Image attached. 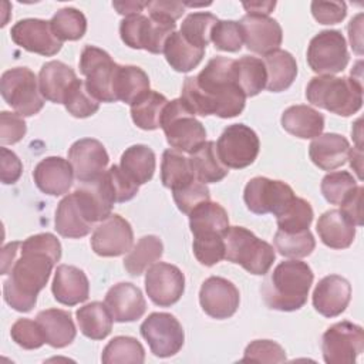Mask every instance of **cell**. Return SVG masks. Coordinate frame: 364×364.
<instances>
[{"mask_svg":"<svg viewBox=\"0 0 364 364\" xmlns=\"http://www.w3.org/2000/svg\"><path fill=\"white\" fill-rule=\"evenodd\" d=\"M236 81L246 97L257 95L266 88L267 73L262 58L243 55L236 60Z\"/></svg>","mask_w":364,"mask_h":364,"instance_id":"obj_41","label":"cell"},{"mask_svg":"<svg viewBox=\"0 0 364 364\" xmlns=\"http://www.w3.org/2000/svg\"><path fill=\"white\" fill-rule=\"evenodd\" d=\"M164 255L162 240L155 235L142 236L135 246L127 253L124 267L131 276H141L149 266Z\"/></svg>","mask_w":364,"mask_h":364,"instance_id":"obj_39","label":"cell"},{"mask_svg":"<svg viewBox=\"0 0 364 364\" xmlns=\"http://www.w3.org/2000/svg\"><path fill=\"white\" fill-rule=\"evenodd\" d=\"M311 14L320 24H337L344 20L347 14V4L344 1H311Z\"/></svg>","mask_w":364,"mask_h":364,"instance_id":"obj_56","label":"cell"},{"mask_svg":"<svg viewBox=\"0 0 364 364\" xmlns=\"http://www.w3.org/2000/svg\"><path fill=\"white\" fill-rule=\"evenodd\" d=\"M108 185L111 188V192L114 195L115 203H122L127 200H131L139 189V185H136L118 165L109 166L108 171L104 172Z\"/></svg>","mask_w":364,"mask_h":364,"instance_id":"obj_54","label":"cell"},{"mask_svg":"<svg viewBox=\"0 0 364 364\" xmlns=\"http://www.w3.org/2000/svg\"><path fill=\"white\" fill-rule=\"evenodd\" d=\"M119 166L136 185H144L154 176L155 154L148 145H132L122 152Z\"/></svg>","mask_w":364,"mask_h":364,"instance_id":"obj_36","label":"cell"},{"mask_svg":"<svg viewBox=\"0 0 364 364\" xmlns=\"http://www.w3.org/2000/svg\"><path fill=\"white\" fill-rule=\"evenodd\" d=\"M148 91L149 78L142 68L118 64L114 77V95L117 101L131 105Z\"/></svg>","mask_w":364,"mask_h":364,"instance_id":"obj_33","label":"cell"},{"mask_svg":"<svg viewBox=\"0 0 364 364\" xmlns=\"http://www.w3.org/2000/svg\"><path fill=\"white\" fill-rule=\"evenodd\" d=\"M225 259L240 264L252 274L263 276L272 267L276 253L272 245L243 226H229L225 233Z\"/></svg>","mask_w":364,"mask_h":364,"instance_id":"obj_5","label":"cell"},{"mask_svg":"<svg viewBox=\"0 0 364 364\" xmlns=\"http://www.w3.org/2000/svg\"><path fill=\"white\" fill-rule=\"evenodd\" d=\"M60 259L61 243L53 233H37L21 242L20 256L3 283L4 301L16 311L28 313Z\"/></svg>","mask_w":364,"mask_h":364,"instance_id":"obj_1","label":"cell"},{"mask_svg":"<svg viewBox=\"0 0 364 364\" xmlns=\"http://www.w3.org/2000/svg\"><path fill=\"white\" fill-rule=\"evenodd\" d=\"M350 166L355 171L358 179H361V164H363V151L360 148H350L348 152Z\"/></svg>","mask_w":364,"mask_h":364,"instance_id":"obj_64","label":"cell"},{"mask_svg":"<svg viewBox=\"0 0 364 364\" xmlns=\"http://www.w3.org/2000/svg\"><path fill=\"white\" fill-rule=\"evenodd\" d=\"M195 178L202 183H216L228 175V169L219 159L216 142L206 141L189 156Z\"/></svg>","mask_w":364,"mask_h":364,"instance_id":"obj_34","label":"cell"},{"mask_svg":"<svg viewBox=\"0 0 364 364\" xmlns=\"http://www.w3.org/2000/svg\"><path fill=\"white\" fill-rule=\"evenodd\" d=\"M27 125L21 115L17 112H0V141L3 145H13L23 139Z\"/></svg>","mask_w":364,"mask_h":364,"instance_id":"obj_55","label":"cell"},{"mask_svg":"<svg viewBox=\"0 0 364 364\" xmlns=\"http://www.w3.org/2000/svg\"><path fill=\"white\" fill-rule=\"evenodd\" d=\"M199 303L202 310L218 320L232 317L240 303L237 287L225 277H208L199 290Z\"/></svg>","mask_w":364,"mask_h":364,"instance_id":"obj_18","label":"cell"},{"mask_svg":"<svg viewBox=\"0 0 364 364\" xmlns=\"http://www.w3.org/2000/svg\"><path fill=\"white\" fill-rule=\"evenodd\" d=\"M361 20H363V14L358 13L354 18H351V21L348 23V37H350V43H351V47L353 50L357 53V54H363V43H361V31H363V27H361Z\"/></svg>","mask_w":364,"mask_h":364,"instance_id":"obj_61","label":"cell"},{"mask_svg":"<svg viewBox=\"0 0 364 364\" xmlns=\"http://www.w3.org/2000/svg\"><path fill=\"white\" fill-rule=\"evenodd\" d=\"M145 290L156 306L169 307L182 297L185 276L173 264L165 262L154 263L145 273Z\"/></svg>","mask_w":364,"mask_h":364,"instance_id":"obj_16","label":"cell"},{"mask_svg":"<svg viewBox=\"0 0 364 364\" xmlns=\"http://www.w3.org/2000/svg\"><path fill=\"white\" fill-rule=\"evenodd\" d=\"M193 255L203 266H213L225 259V235L193 236Z\"/></svg>","mask_w":364,"mask_h":364,"instance_id":"obj_50","label":"cell"},{"mask_svg":"<svg viewBox=\"0 0 364 364\" xmlns=\"http://www.w3.org/2000/svg\"><path fill=\"white\" fill-rule=\"evenodd\" d=\"M148 1H134V0H125V1H112V7L117 10V13L129 17L135 14H141V11L146 7Z\"/></svg>","mask_w":364,"mask_h":364,"instance_id":"obj_62","label":"cell"},{"mask_svg":"<svg viewBox=\"0 0 364 364\" xmlns=\"http://www.w3.org/2000/svg\"><path fill=\"white\" fill-rule=\"evenodd\" d=\"M149 17L165 20L169 23H175L178 18L182 17L185 13V4L181 1H171V0H155L148 1L146 4Z\"/></svg>","mask_w":364,"mask_h":364,"instance_id":"obj_57","label":"cell"},{"mask_svg":"<svg viewBox=\"0 0 364 364\" xmlns=\"http://www.w3.org/2000/svg\"><path fill=\"white\" fill-rule=\"evenodd\" d=\"M314 274L306 262H280L262 284V296L272 310L294 311L307 303Z\"/></svg>","mask_w":364,"mask_h":364,"instance_id":"obj_3","label":"cell"},{"mask_svg":"<svg viewBox=\"0 0 364 364\" xmlns=\"http://www.w3.org/2000/svg\"><path fill=\"white\" fill-rule=\"evenodd\" d=\"M134 245V232L127 219L111 213L94 228L91 247L95 255L102 257H115L128 253Z\"/></svg>","mask_w":364,"mask_h":364,"instance_id":"obj_15","label":"cell"},{"mask_svg":"<svg viewBox=\"0 0 364 364\" xmlns=\"http://www.w3.org/2000/svg\"><path fill=\"white\" fill-rule=\"evenodd\" d=\"M33 178L41 192L51 196H60L67 193L71 188L74 171L70 161L61 156H47L36 165Z\"/></svg>","mask_w":364,"mask_h":364,"instance_id":"obj_23","label":"cell"},{"mask_svg":"<svg viewBox=\"0 0 364 364\" xmlns=\"http://www.w3.org/2000/svg\"><path fill=\"white\" fill-rule=\"evenodd\" d=\"M242 361L283 363V361H286V351L276 341L255 340L246 346Z\"/></svg>","mask_w":364,"mask_h":364,"instance_id":"obj_53","label":"cell"},{"mask_svg":"<svg viewBox=\"0 0 364 364\" xmlns=\"http://www.w3.org/2000/svg\"><path fill=\"white\" fill-rule=\"evenodd\" d=\"M307 101L318 108L341 117H350L363 105L361 78L317 75L310 80L306 88Z\"/></svg>","mask_w":364,"mask_h":364,"instance_id":"obj_4","label":"cell"},{"mask_svg":"<svg viewBox=\"0 0 364 364\" xmlns=\"http://www.w3.org/2000/svg\"><path fill=\"white\" fill-rule=\"evenodd\" d=\"M193 179L196 178L191 161L183 155V152L173 148L164 151L161 162V181L165 188L175 191L188 185Z\"/></svg>","mask_w":364,"mask_h":364,"instance_id":"obj_40","label":"cell"},{"mask_svg":"<svg viewBox=\"0 0 364 364\" xmlns=\"http://www.w3.org/2000/svg\"><path fill=\"white\" fill-rule=\"evenodd\" d=\"M276 1H250L243 3L245 10L247 14H257V16H269L274 9Z\"/></svg>","mask_w":364,"mask_h":364,"instance_id":"obj_63","label":"cell"},{"mask_svg":"<svg viewBox=\"0 0 364 364\" xmlns=\"http://www.w3.org/2000/svg\"><path fill=\"white\" fill-rule=\"evenodd\" d=\"M3 100L21 117H31L44 107L36 74L27 67H16L4 71L0 80Z\"/></svg>","mask_w":364,"mask_h":364,"instance_id":"obj_7","label":"cell"},{"mask_svg":"<svg viewBox=\"0 0 364 364\" xmlns=\"http://www.w3.org/2000/svg\"><path fill=\"white\" fill-rule=\"evenodd\" d=\"M294 196L293 189L287 183L266 176L252 178L243 192L247 209L256 215H276Z\"/></svg>","mask_w":364,"mask_h":364,"instance_id":"obj_14","label":"cell"},{"mask_svg":"<svg viewBox=\"0 0 364 364\" xmlns=\"http://www.w3.org/2000/svg\"><path fill=\"white\" fill-rule=\"evenodd\" d=\"M0 155H1V159H0L1 182L4 185L16 183L20 179L21 172H23V164H21L20 158L13 151H10L4 146L0 148Z\"/></svg>","mask_w":364,"mask_h":364,"instance_id":"obj_58","label":"cell"},{"mask_svg":"<svg viewBox=\"0 0 364 364\" xmlns=\"http://www.w3.org/2000/svg\"><path fill=\"white\" fill-rule=\"evenodd\" d=\"M210 41L216 50L229 53L239 51L245 43L240 23L235 20H218L212 28Z\"/></svg>","mask_w":364,"mask_h":364,"instance_id":"obj_49","label":"cell"},{"mask_svg":"<svg viewBox=\"0 0 364 364\" xmlns=\"http://www.w3.org/2000/svg\"><path fill=\"white\" fill-rule=\"evenodd\" d=\"M11 40L21 48L44 57L55 55L61 47L50 21L41 18H24L17 21L10 31Z\"/></svg>","mask_w":364,"mask_h":364,"instance_id":"obj_17","label":"cell"},{"mask_svg":"<svg viewBox=\"0 0 364 364\" xmlns=\"http://www.w3.org/2000/svg\"><path fill=\"white\" fill-rule=\"evenodd\" d=\"M351 300L350 282L338 274L323 277L313 290V306L324 317H337Z\"/></svg>","mask_w":364,"mask_h":364,"instance_id":"obj_21","label":"cell"},{"mask_svg":"<svg viewBox=\"0 0 364 364\" xmlns=\"http://www.w3.org/2000/svg\"><path fill=\"white\" fill-rule=\"evenodd\" d=\"M282 127L297 138L310 139L323 132L324 117L309 105H291L282 114Z\"/></svg>","mask_w":364,"mask_h":364,"instance_id":"obj_30","label":"cell"},{"mask_svg":"<svg viewBox=\"0 0 364 364\" xmlns=\"http://www.w3.org/2000/svg\"><path fill=\"white\" fill-rule=\"evenodd\" d=\"M350 55L346 38L338 30H323L316 34L307 47V63L320 75L341 73L348 64Z\"/></svg>","mask_w":364,"mask_h":364,"instance_id":"obj_10","label":"cell"},{"mask_svg":"<svg viewBox=\"0 0 364 364\" xmlns=\"http://www.w3.org/2000/svg\"><path fill=\"white\" fill-rule=\"evenodd\" d=\"M154 355L172 357L183 346L185 333L178 318L169 313H151L139 327Z\"/></svg>","mask_w":364,"mask_h":364,"instance_id":"obj_13","label":"cell"},{"mask_svg":"<svg viewBox=\"0 0 364 364\" xmlns=\"http://www.w3.org/2000/svg\"><path fill=\"white\" fill-rule=\"evenodd\" d=\"M114 321L129 323L141 318L146 310L142 291L132 283L114 284L104 300Z\"/></svg>","mask_w":364,"mask_h":364,"instance_id":"obj_22","label":"cell"},{"mask_svg":"<svg viewBox=\"0 0 364 364\" xmlns=\"http://www.w3.org/2000/svg\"><path fill=\"white\" fill-rule=\"evenodd\" d=\"M181 98L195 115H239L246 95L236 81V60L223 55L210 58L198 75L185 78Z\"/></svg>","mask_w":364,"mask_h":364,"instance_id":"obj_2","label":"cell"},{"mask_svg":"<svg viewBox=\"0 0 364 364\" xmlns=\"http://www.w3.org/2000/svg\"><path fill=\"white\" fill-rule=\"evenodd\" d=\"M68 161L74 176L81 182H91L100 178L109 162L105 146L94 138H81L68 149Z\"/></svg>","mask_w":364,"mask_h":364,"instance_id":"obj_19","label":"cell"},{"mask_svg":"<svg viewBox=\"0 0 364 364\" xmlns=\"http://www.w3.org/2000/svg\"><path fill=\"white\" fill-rule=\"evenodd\" d=\"M164 54L168 64L178 73H188L199 65L205 55V48L192 46L185 37L175 31L166 40L164 47Z\"/></svg>","mask_w":364,"mask_h":364,"instance_id":"obj_37","label":"cell"},{"mask_svg":"<svg viewBox=\"0 0 364 364\" xmlns=\"http://www.w3.org/2000/svg\"><path fill=\"white\" fill-rule=\"evenodd\" d=\"M75 80V71L58 60L47 61L38 73V85L43 97L55 104L64 102V97Z\"/></svg>","mask_w":364,"mask_h":364,"instance_id":"obj_27","label":"cell"},{"mask_svg":"<svg viewBox=\"0 0 364 364\" xmlns=\"http://www.w3.org/2000/svg\"><path fill=\"white\" fill-rule=\"evenodd\" d=\"M46 343L54 348H64L70 346L77 334L70 311L61 309H47L37 314Z\"/></svg>","mask_w":364,"mask_h":364,"instance_id":"obj_28","label":"cell"},{"mask_svg":"<svg viewBox=\"0 0 364 364\" xmlns=\"http://www.w3.org/2000/svg\"><path fill=\"white\" fill-rule=\"evenodd\" d=\"M260 141L257 134L245 124H233L223 129L216 151L226 168L242 169L255 162L259 155Z\"/></svg>","mask_w":364,"mask_h":364,"instance_id":"obj_11","label":"cell"},{"mask_svg":"<svg viewBox=\"0 0 364 364\" xmlns=\"http://www.w3.org/2000/svg\"><path fill=\"white\" fill-rule=\"evenodd\" d=\"M218 23V17L208 11L191 13L185 17L181 24L179 33L192 46L199 48H206L210 43V34L213 26Z\"/></svg>","mask_w":364,"mask_h":364,"instance_id":"obj_45","label":"cell"},{"mask_svg":"<svg viewBox=\"0 0 364 364\" xmlns=\"http://www.w3.org/2000/svg\"><path fill=\"white\" fill-rule=\"evenodd\" d=\"M64 107L75 118H87L94 115L100 108L97 101L87 90L85 81L75 80L64 97Z\"/></svg>","mask_w":364,"mask_h":364,"instance_id":"obj_47","label":"cell"},{"mask_svg":"<svg viewBox=\"0 0 364 364\" xmlns=\"http://www.w3.org/2000/svg\"><path fill=\"white\" fill-rule=\"evenodd\" d=\"M161 128L165 132L168 144L181 152L192 154L203 142H206V131L195 114L188 108L182 98L172 100L166 104Z\"/></svg>","mask_w":364,"mask_h":364,"instance_id":"obj_6","label":"cell"},{"mask_svg":"<svg viewBox=\"0 0 364 364\" xmlns=\"http://www.w3.org/2000/svg\"><path fill=\"white\" fill-rule=\"evenodd\" d=\"M274 249L284 257H291V259H301L309 255L316 247V240L313 233L306 229L301 232H294V233H287L277 230L274 235Z\"/></svg>","mask_w":364,"mask_h":364,"instance_id":"obj_46","label":"cell"},{"mask_svg":"<svg viewBox=\"0 0 364 364\" xmlns=\"http://www.w3.org/2000/svg\"><path fill=\"white\" fill-rule=\"evenodd\" d=\"M274 216L279 230L294 233L309 229L314 213L311 205L306 199L294 196Z\"/></svg>","mask_w":364,"mask_h":364,"instance_id":"obj_42","label":"cell"},{"mask_svg":"<svg viewBox=\"0 0 364 364\" xmlns=\"http://www.w3.org/2000/svg\"><path fill=\"white\" fill-rule=\"evenodd\" d=\"M357 186V181L348 171H336L321 179L320 189L328 203L341 205Z\"/></svg>","mask_w":364,"mask_h":364,"instance_id":"obj_48","label":"cell"},{"mask_svg":"<svg viewBox=\"0 0 364 364\" xmlns=\"http://www.w3.org/2000/svg\"><path fill=\"white\" fill-rule=\"evenodd\" d=\"M316 229L321 242L331 249H347L355 237V226L340 209L324 212L318 218Z\"/></svg>","mask_w":364,"mask_h":364,"instance_id":"obj_29","label":"cell"},{"mask_svg":"<svg viewBox=\"0 0 364 364\" xmlns=\"http://www.w3.org/2000/svg\"><path fill=\"white\" fill-rule=\"evenodd\" d=\"M350 144L340 134L327 132L313 138L309 146L311 162L323 171H334L348 159Z\"/></svg>","mask_w":364,"mask_h":364,"instance_id":"obj_25","label":"cell"},{"mask_svg":"<svg viewBox=\"0 0 364 364\" xmlns=\"http://www.w3.org/2000/svg\"><path fill=\"white\" fill-rule=\"evenodd\" d=\"M173 200L182 213L189 215L202 202L210 200V193L206 183L193 179L188 185L172 191Z\"/></svg>","mask_w":364,"mask_h":364,"instance_id":"obj_51","label":"cell"},{"mask_svg":"<svg viewBox=\"0 0 364 364\" xmlns=\"http://www.w3.org/2000/svg\"><path fill=\"white\" fill-rule=\"evenodd\" d=\"M118 64L111 55L95 47L85 46L80 57V71L87 77L85 87L88 92L100 102H115L114 77Z\"/></svg>","mask_w":364,"mask_h":364,"instance_id":"obj_9","label":"cell"},{"mask_svg":"<svg viewBox=\"0 0 364 364\" xmlns=\"http://www.w3.org/2000/svg\"><path fill=\"white\" fill-rule=\"evenodd\" d=\"M168 102L169 101L164 94L149 90L134 104H131V118L134 124L145 131L158 129Z\"/></svg>","mask_w":364,"mask_h":364,"instance_id":"obj_38","label":"cell"},{"mask_svg":"<svg viewBox=\"0 0 364 364\" xmlns=\"http://www.w3.org/2000/svg\"><path fill=\"white\" fill-rule=\"evenodd\" d=\"M51 291L64 306H75L90 296V283L85 273L71 264H58L54 273Z\"/></svg>","mask_w":364,"mask_h":364,"instance_id":"obj_24","label":"cell"},{"mask_svg":"<svg viewBox=\"0 0 364 364\" xmlns=\"http://www.w3.org/2000/svg\"><path fill=\"white\" fill-rule=\"evenodd\" d=\"M21 242H10L1 249V274H9L14 260L20 253Z\"/></svg>","mask_w":364,"mask_h":364,"instance_id":"obj_60","label":"cell"},{"mask_svg":"<svg viewBox=\"0 0 364 364\" xmlns=\"http://www.w3.org/2000/svg\"><path fill=\"white\" fill-rule=\"evenodd\" d=\"M239 23L243 30L245 44L250 51L266 55L279 50L283 40V31L274 18L269 16L246 14Z\"/></svg>","mask_w":364,"mask_h":364,"instance_id":"obj_20","label":"cell"},{"mask_svg":"<svg viewBox=\"0 0 364 364\" xmlns=\"http://www.w3.org/2000/svg\"><path fill=\"white\" fill-rule=\"evenodd\" d=\"M264 67L267 73L266 88L272 92L287 90L297 75V63L286 50H274L264 55Z\"/></svg>","mask_w":364,"mask_h":364,"instance_id":"obj_32","label":"cell"},{"mask_svg":"<svg viewBox=\"0 0 364 364\" xmlns=\"http://www.w3.org/2000/svg\"><path fill=\"white\" fill-rule=\"evenodd\" d=\"M10 336L16 344L26 350H36L40 348L44 343V334L37 323V320L30 318H18L10 330Z\"/></svg>","mask_w":364,"mask_h":364,"instance_id":"obj_52","label":"cell"},{"mask_svg":"<svg viewBox=\"0 0 364 364\" xmlns=\"http://www.w3.org/2000/svg\"><path fill=\"white\" fill-rule=\"evenodd\" d=\"M101 361L105 364H142L145 361V350L136 338L129 336H117L104 347Z\"/></svg>","mask_w":364,"mask_h":364,"instance_id":"obj_43","label":"cell"},{"mask_svg":"<svg viewBox=\"0 0 364 364\" xmlns=\"http://www.w3.org/2000/svg\"><path fill=\"white\" fill-rule=\"evenodd\" d=\"M176 24L152 18L144 14L125 17L119 24V36L125 46L135 50H146L152 54L164 53V47Z\"/></svg>","mask_w":364,"mask_h":364,"instance_id":"obj_8","label":"cell"},{"mask_svg":"<svg viewBox=\"0 0 364 364\" xmlns=\"http://www.w3.org/2000/svg\"><path fill=\"white\" fill-rule=\"evenodd\" d=\"M51 28L60 41L80 40L87 31V18L74 7L60 9L50 20Z\"/></svg>","mask_w":364,"mask_h":364,"instance_id":"obj_44","label":"cell"},{"mask_svg":"<svg viewBox=\"0 0 364 364\" xmlns=\"http://www.w3.org/2000/svg\"><path fill=\"white\" fill-rule=\"evenodd\" d=\"M80 331L91 340H104L112 330V316L101 301H91L75 311Z\"/></svg>","mask_w":364,"mask_h":364,"instance_id":"obj_35","label":"cell"},{"mask_svg":"<svg viewBox=\"0 0 364 364\" xmlns=\"http://www.w3.org/2000/svg\"><path fill=\"white\" fill-rule=\"evenodd\" d=\"M363 193H364V188L358 185L353 191V193H350L346 198V200L340 205L341 206L340 210L354 226L363 225Z\"/></svg>","mask_w":364,"mask_h":364,"instance_id":"obj_59","label":"cell"},{"mask_svg":"<svg viewBox=\"0 0 364 364\" xmlns=\"http://www.w3.org/2000/svg\"><path fill=\"white\" fill-rule=\"evenodd\" d=\"M363 350V327L347 320L330 326L321 337L323 358L327 364H353Z\"/></svg>","mask_w":364,"mask_h":364,"instance_id":"obj_12","label":"cell"},{"mask_svg":"<svg viewBox=\"0 0 364 364\" xmlns=\"http://www.w3.org/2000/svg\"><path fill=\"white\" fill-rule=\"evenodd\" d=\"M55 230L68 239H80L87 236L92 229V222L82 210L75 193L64 196L55 209Z\"/></svg>","mask_w":364,"mask_h":364,"instance_id":"obj_26","label":"cell"},{"mask_svg":"<svg viewBox=\"0 0 364 364\" xmlns=\"http://www.w3.org/2000/svg\"><path fill=\"white\" fill-rule=\"evenodd\" d=\"M189 228L193 236L225 235L229 229V216L216 202H202L189 213Z\"/></svg>","mask_w":364,"mask_h":364,"instance_id":"obj_31","label":"cell"}]
</instances>
